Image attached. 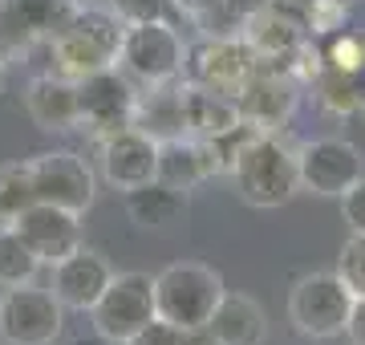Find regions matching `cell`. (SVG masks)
Masks as SVG:
<instances>
[{
  "label": "cell",
  "instance_id": "4",
  "mask_svg": "<svg viewBox=\"0 0 365 345\" xmlns=\"http://www.w3.org/2000/svg\"><path fill=\"white\" fill-rule=\"evenodd\" d=\"M353 289L333 272H309L300 277L288 292V321L292 329L313 337V341H329V337H341L345 325H349L353 313Z\"/></svg>",
  "mask_w": 365,
  "mask_h": 345
},
{
  "label": "cell",
  "instance_id": "23",
  "mask_svg": "<svg viewBox=\"0 0 365 345\" xmlns=\"http://www.w3.org/2000/svg\"><path fill=\"white\" fill-rule=\"evenodd\" d=\"M4 4L33 41H53L69 25V16L81 0H4Z\"/></svg>",
  "mask_w": 365,
  "mask_h": 345
},
{
  "label": "cell",
  "instance_id": "22",
  "mask_svg": "<svg viewBox=\"0 0 365 345\" xmlns=\"http://www.w3.org/2000/svg\"><path fill=\"white\" fill-rule=\"evenodd\" d=\"M182 118H187V134L191 138L211 143V138H220V134L232 130L235 122H244V114H240V102L235 98L187 81L182 86Z\"/></svg>",
  "mask_w": 365,
  "mask_h": 345
},
{
  "label": "cell",
  "instance_id": "2",
  "mask_svg": "<svg viewBox=\"0 0 365 345\" xmlns=\"http://www.w3.org/2000/svg\"><path fill=\"white\" fill-rule=\"evenodd\" d=\"M227 175H232V183H235V195L248 207H260V212L284 207L300 191L297 146H288L280 134L264 130L244 146V155L235 159V167Z\"/></svg>",
  "mask_w": 365,
  "mask_h": 345
},
{
  "label": "cell",
  "instance_id": "16",
  "mask_svg": "<svg viewBox=\"0 0 365 345\" xmlns=\"http://www.w3.org/2000/svg\"><path fill=\"white\" fill-rule=\"evenodd\" d=\"M240 37L248 41L252 53L260 57V61H280L284 66L288 57L309 41V29H304V16L300 13L284 9L280 0H268L260 13H252L240 25Z\"/></svg>",
  "mask_w": 365,
  "mask_h": 345
},
{
  "label": "cell",
  "instance_id": "12",
  "mask_svg": "<svg viewBox=\"0 0 365 345\" xmlns=\"http://www.w3.org/2000/svg\"><path fill=\"white\" fill-rule=\"evenodd\" d=\"M29 171H33L37 203H57V207L78 212V215L90 212L98 183H93L90 163L81 155H73V150H45V155L29 159Z\"/></svg>",
  "mask_w": 365,
  "mask_h": 345
},
{
  "label": "cell",
  "instance_id": "10",
  "mask_svg": "<svg viewBox=\"0 0 365 345\" xmlns=\"http://www.w3.org/2000/svg\"><path fill=\"white\" fill-rule=\"evenodd\" d=\"M300 93H304V86L292 78L288 66H280V61H260L235 102H240V114L252 126H260L268 134H280L292 122V114H297Z\"/></svg>",
  "mask_w": 365,
  "mask_h": 345
},
{
  "label": "cell",
  "instance_id": "28",
  "mask_svg": "<svg viewBox=\"0 0 365 345\" xmlns=\"http://www.w3.org/2000/svg\"><path fill=\"white\" fill-rule=\"evenodd\" d=\"M337 277L353 289V297H365V236L349 232V240L337 256Z\"/></svg>",
  "mask_w": 365,
  "mask_h": 345
},
{
  "label": "cell",
  "instance_id": "31",
  "mask_svg": "<svg viewBox=\"0 0 365 345\" xmlns=\"http://www.w3.org/2000/svg\"><path fill=\"white\" fill-rule=\"evenodd\" d=\"M126 345H182V329H175L170 321L155 317L146 329H138Z\"/></svg>",
  "mask_w": 365,
  "mask_h": 345
},
{
  "label": "cell",
  "instance_id": "11",
  "mask_svg": "<svg viewBox=\"0 0 365 345\" xmlns=\"http://www.w3.org/2000/svg\"><path fill=\"white\" fill-rule=\"evenodd\" d=\"M297 167H300V191H313V195H325V200H341L365 175L361 150L349 138H313V143H300Z\"/></svg>",
  "mask_w": 365,
  "mask_h": 345
},
{
  "label": "cell",
  "instance_id": "32",
  "mask_svg": "<svg viewBox=\"0 0 365 345\" xmlns=\"http://www.w3.org/2000/svg\"><path fill=\"white\" fill-rule=\"evenodd\" d=\"M175 13L187 16V21H199V25H207L215 13H223V0H175Z\"/></svg>",
  "mask_w": 365,
  "mask_h": 345
},
{
  "label": "cell",
  "instance_id": "35",
  "mask_svg": "<svg viewBox=\"0 0 365 345\" xmlns=\"http://www.w3.org/2000/svg\"><path fill=\"white\" fill-rule=\"evenodd\" d=\"M349 86H353V98H357V106L365 110V61L349 73Z\"/></svg>",
  "mask_w": 365,
  "mask_h": 345
},
{
  "label": "cell",
  "instance_id": "27",
  "mask_svg": "<svg viewBox=\"0 0 365 345\" xmlns=\"http://www.w3.org/2000/svg\"><path fill=\"white\" fill-rule=\"evenodd\" d=\"M300 16H304L309 37H329L349 25V0H309Z\"/></svg>",
  "mask_w": 365,
  "mask_h": 345
},
{
  "label": "cell",
  "instance_id": "14",
  "mask_svg": "<svg viewBox=\"0 0 365 345\" xmlns=\"http://www.w3.org/2000/svg\"><path fill=\"white\" fill-rule=\"evenodd\" d=\"M13 227L25 236V244L37 252L41 264H49V268L81 248V215L66 212L57 203H33L29 212L16 215Z\"/></svg>",
  "mask_w": 365,
  "mask_h": 345
},
{
  "label": "cell",
  "instance_id": "29",
  "mask_svg": "<svg viewBox=\"0 0 365 345\" xmlns=\"http://www.w3.org/2000/svg\"><path fill=\"white\" fill-rule=\"evenodd\" d=\"M126 25H143V21H170L175 16V0H106Z\"/></svg>",
  "mask_w": 365,
  "mask_h": 345
},
{
  "label": "cell",
  "instance_id": "1",
  "mask_svg": "<svg viewBox=\"0 0 365 345\" xmlns=\"http://www.w3.org/2000/svg\"><path fill=\"white\" fill-rule=\"evenodd\" d=\"M122 37H126V21H122L110 4H106V9L78 4L73 16H69V25L53 41H45L49 53H53V73L78 81V78H86V73L118 66Z\"/></svg>",
  "mask_w": 365,
  "mask_h": 345
},
{
  "label": "cell",
  "instance_id": "20",
  "mask_svg": "<svg viewBox=\"0 0 365 345\" xmlns=\"http://www.w3.org/2000/svg\"><path fill=\"white\" fill-rule=\"evenodd\" d=\"M182 86H187V78L163 81V86H143V90H138L134 126H138L143 134H150L155 143H167V138L187 134V118H182Z\"/></svg>",
  "mask_w": 365,
  "mask_h": 345
},
{
  "label": "cell",
  "instance_id": "26",
  "mask_svg": "<svg viewBox=\"0 0 365 345\" xmlns=\"http://www.w3.org/2000/svg\"><path fill=\"white\" fill-rule=\"evenodd\" d=\"M321 61H325V69H333V73H345L349 78L353 69L365 61V33L361 29H337V33H329V37H321Z\"/></svg>",
  "mask_w": 365,
  "mask_h": 345
},
{
  "label": "cell",
  "instance_id": "18",
  "mask_svg": "<svg viewBox=\"0 0 365 345\" xmlns=\"http://www.w3.org/2000/svg\"><path fill=\"white\" fill-rule=\"evenodd\" d=\"M220 175V159L211 143L203 138H191V134H179V138H167L158 143V179L179 191H195L199 183H207Z\"/></svg>",
  "mask_w": 365,
  "mask_h": 345
},
{
  "label": "cell",
  "instance_id": "9",
  "mask_svg": "<svg viewBox=\"0 0 365 345\" xmlns=\"http://www.w3.org/2000/svg\"><path fill=\"white\" fill-rule=\"evenodd\" d=\"M78 106H81V130L106 134L134 126V106H138V86H134L118 66L98 69L78 78Z\"/></svg>",
  "mask_w": 365,
  "mask_h": 345
},
{
  "label": "cell",
  "instance_id": "5",
  "mask_svg": "<svg viewBox=\"0 0 365 345\" xmlns=\"http://www.w3.org/2000/svg\"><path fill=\"white\" fill-rule=\"evenodd\" d=\"M187 66V45L175 33L170 21H143V25H126L122 49H118V69L134 81V86H163V81H179Z\"/></svg>",
  "mask_w": 365,
  "mask_h": 345
},
{
  "label": "cell",
  "instance_id": "8",
  "mask_svg": "<svg viewBox=\"0 0 365 345\" xmlns=\"http://www.w3.org/2000/svg\"><path fill=\"white\" fill-rule=\"evenodd\" d=\"M66 329V305L53 289L21 284L0 292V341L4 345H53Z\"/></svg>",
  "mask_w": 365,
  "mask_h": 345
},
{
  "label": "cell",
  "instance_id": "37",
  "mask_svg": "<svg viewBox=\"0 0 365 345\" xmlns=\"http://www.w3.org/2000/svg\"><path fill=\"white\" fill-rule=\"evenodd\" d=\"M4 86H9V66H4V57H0V93H4Z\"/></svg>",
  "mask_w": 365,
  "mask_h": 345
},
{
  "label": "cell",
  "instance_id": "13",
  "mask_svg": "<svg viewBox=\"0 0 365 345\" xmlns=\"http://www.w3.org/2000/svg\"><path fill=\"white\" fill-rule=\"evenodd\" d=\"M98 163H102L106 183L126 195L134 187L158 179V143L150 134H143L138 126H126V130L98 138Z\"/></svg>",
  "mask_w": 365,
  "mask_h": 345
},
{
  "label": "cell",
  "instance_id": "21",
  "mask_svg": "<svg viewBox=\"0 0 365 345\" xmlns=\"http://www.w3.org/2000/svg\"><path fill=\"white\" fill-rule=\"evenodd\" d=\"M211 337L220 345H264L268 341V317L260 301H252L248 292H223L207 321Z\"/></svg>",
  "mask_w": 365,
  "mask_h": 345
},
{
  "label": "cell",
  "instance_id": "15",
  "mask_svg": "<svg viewBox=\"0 0 365 345\" xmlns=\"http://www.w3.org/2000/svg\"><path fill=\"white\" fill-rule=\"evenodd\" d=\"M110 280H114L110 260H106L102 252H93V248H78V252H69L66 260L53 264L49 289H53V297L66 305V313L69 309H73V313H90Z\"/></svg>",
  "mask_w": 365,
  "mask_h": 345
},
{
  "label": "cell",
  "instance_id": "6",
  "mask_svg": "<svg viewBox=\"0 0 365 345\" xmlns=\"http://www.w3.org/2000/svg\"><path fill=\"white\" fill-rule=\"evenodd\" d=\"M256 66H260V57L252 53V45L240 33H203V41L187 45L182 78L203 86V90L240 98V90L248 86Z\"/></svg>",
  "mask_w": 365,
  "mask_h": 345
},
{
  "label": "cell",
  "instance_id": "25",
  "mask_svg": "<svg viewBox=\"0 0 365 345\" xmlns=\"http://www.w3.org/2000/svg\"><path fill=\"white\" fill-rule=\"evenodd\" d=\"M37 203V191H33V171L25 163H4L0 167V224H16V215L29 212Z\"/></svg>",
  "mask_w": 365,
  "mask_h": 345
},
{
  "label": "cell",
  "instance_id": "19",
  "mask_svg": "<svg viewBox=\"0 0 365 345\" xmlns=\"http://www.w3.org/2000/svg\"><path fill=\"white\" fill-rule=\"evenodd\" d=\"M187 212H191V191H179L163 179L126 191V215L146 232H175L187 220Z\"/></svg>",
  "mask_w": 365,
  "mask_h": 345
},
{
  "label": "cell",
  "instance_id": "24",
  "mask_svg": "<svg viewBox=\"0 0 365 345\" xmlns=\"http://www.w3.org/2000/svg\"><path fill=\"white\" fill-rule=\"evenodd\" d=\"M37 272H41V260L25 244V236H21L13 224H0V289L33 284Z\"/></svg>",
  "mask_w": 365,
  "mask_h": 345
},
{
  "label": "cell",
  "instance_id": "30",
  "mask_svg": "<svg viewBox=\"0 0 365 345\" xmlns=\"http://www.w3.org/2000/svg\"><path fill=\"white\" fill-rule=\"evenodd\" d=\"M341 220L353 236H365V175L341 195Z\"/></svg>",
  "mask_w": 365,
  "mask_h": 345
},
{
  "label": "cell",
  "instance_id": "7",
  "mask_svg": "<svg viewBox=\"0 0 365 345\" xmlns=\"http://www.w3.org/2000/svg\"><path fill=\"white\" fill-rule=\"evenodd\" d=\"M155 317V277H146V272H114V280L98 297V305L90 309L93 333L106 337L110 345H126Z\"/></svg>",
  "mask_w": 365,
  "mask_h": 345
},
{
  "label": "cell",
  "instance_id": "36",
  "mask_svg": "<svg viewBox=\"0 0 365 345\" xmlns=\"http://www.w3.org/2000/svg\"><path fill=\"white\" fill-rule=\"evenodd\" d=\"M182 345H220V341L211 337V329H191V333H182Z\"/></svg>",
  "mask_w": 365,
  "mask_h": 345
},
{
  "label": "cell",
  "instance_id": "33",
  "mask_svg": "<svg viewBox=\"0 0 365 345\" xmlns=\"http://www.w3.org/2000/svg\"><path fill=\"white\" fill-rule=\"evenodd\" d=\"M264 4H268V0H223V16H227V21L240 29L252 13H260Z\"/></svg>",
  "mask_w": 365,
  "mask_h": 345
},
{
  "label": "cell",
  "instance_id": "3",
  "mask_svg": "<svg viewBox=\"0 0 365 345\" xmlns=\"http://www.w3.org/2000/svg\"><path fill=\"white\" fill-rule=\"evenodd\" d=\"M223 292H227V284H223L215 268L195 264V260H179V264H167L155 277V309L158 317L170 321L182 333L207 329Z\"/></svg>",
  "mask_w": 365,
  "mask_h": 345
},
{
  "label": "cell",
  "instance_id": "34",
  "mask_svg": "<svg viewBox=\"0 0 365 345\" xmlns=\"http://www.w3.org/2000/svg\"><path fill=\"white\" fill-rule=\"evenodd\" d=\"M345 337L349 345H365V297L353 301V313H349V325H345Z\"/></svg>",
  "mask_w": 365,
  "mask_h": 345
},
{
  "label": "cell",
  "instance_id": "17",
  "mask_svg": "<svg viewBox=\"0 0 365 345\" xmlns=\"http://www.w3.org/2000/svg\"><path fill=\"white\" fill-rule=\"evenodd\" d=\"M25 110L41 130H78L81 106H78V81L61 73H37L25 90Z\"/></svg>",
  "mask_w": 365,
  "mask_h": 345
}]
</instances>
